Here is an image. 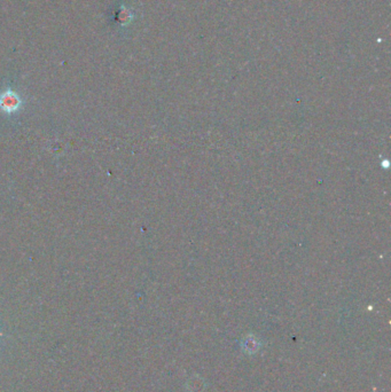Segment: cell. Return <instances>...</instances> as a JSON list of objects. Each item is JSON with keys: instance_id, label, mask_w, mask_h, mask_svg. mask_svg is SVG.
Masks as SVG:
<instances>
[{"instance_id": "6da1fadb", "label": "cell", "mask_w": 391, "mask_h": 392, "mask_svg": "<svg viewBox=\"0 0 391 392\" xmlns=\"http://www.w3.org/2000/svg\"><path fill=\"white\" fill-rule=\"evenodd\" d=\"M21 105V100L18 97V94H15L12 91H7L0 97V107L6 113H14L19 109Z\"/></svg>"}]
</instances>
